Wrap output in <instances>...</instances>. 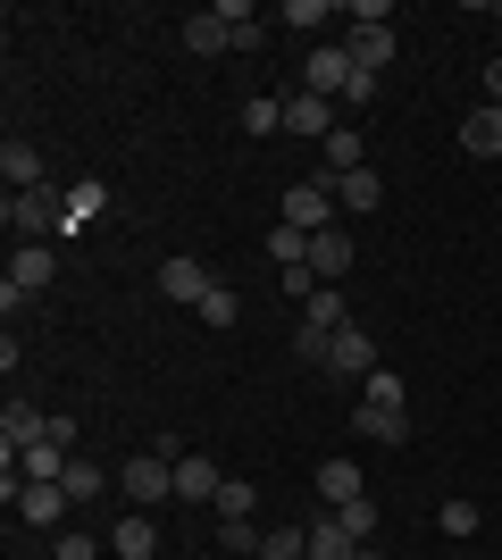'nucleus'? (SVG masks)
I'll return each mask as SVG.
<instances>
[{
    "label": "nucleus",
    "mask_w": 502,
    "mask_h": 560,
    "mask_svg": "<svg viewBox=\"0 0 502 560\" xmlns=\"http://www.w3.org/2000/svg\"><path fill=\"white\" fill-rule=\"evenodd\" d=\"M0 226H9V243H50V234L68 226V192L59 185L9 192V201H0Z\"/></svg>",
    "instance_id": "nucleus-1"
},
{
    "label": "nucleus",
    "mask_w": 502,
    "mask_h": 560,
    "mask_svg": "<svg viewBox=\"0 0 502 560\" xmlns=\"http://www.w3.org/2000/svg\"><path fill=\"white\" fill-rule=\"evenodd\" d=\"M118 493L135 502V511H160V502H176V460H167V452H135V460L118 468Z\"/></svg>",
    "instance_id": "nucleus-2"
},
{
    "label": "nucleus",
    "mask_w": 502,
    "mask_h": 560,
    "mask_svg": "<svg viewBox=\"0 0 502 560\" xmlns=\"http://www.w3.org/2000/svg\"><path fill=\"white\" fill-rule=\"evenodd\" d=\"M151 293H160V302H185V310H201V302L218 293V277H210V268H201L192 252H176V259H160V277H151Z\"/></svg>",
    "instance_id": "nucleus-3"
},
{
    "label": "nucleus",
    "mask_w": 502,
    "mask_h": 560,
    "mask_svg": "<svg viewBox=\"0 0 502 560\" xmlns=\"http://www.w3.org/2000/svg\"><path fill=\"white\" fill-rule=\"evenodd\" d=\"M285 226H302V234L335 226V176H302V185H285Z\"/></svg>",
    "instance_id": "nucleus-4"
},
{
    "label": "nucleus",
    "mask_w": 502,
    "mask_h": 560,
    "mask_svg": "<svg viewBox=\"0 0 502 560\" xmlns=\"http://www.w3.org/2000/svg\"><path fill=\"white\" fill-rule=\"evenodd\" d=\"M43 435H50V410H34V401H9V410H0V460L9 468L43 444Z\"/></svg>",
    "instance_id": "nucleus-5"
},
{
    "label": "nucleus",
    "mask_w": 502,
    "mask_h": 560,
    "mask_svg": "<svg viewBox=\"0 0 502 560\" xmlns=\"http://www.w3.org/2000/svg\"><path fill=\"white\" fill-rule=\"evenodd\" d=\"M59 277V252H50V243H9V293H25V302H34V293H43V284Z\"/></svg>",
    "instance_id": "nucleus-6"
},
{
    "label": "nucleus",
    "mask_w": 502,
    "mask_h": 560,
    "mask_svg": "<svg viewBox=\"0 0 502 560\" xmlns=\"http://www.w3.org/2000/svg\"><path fill=\"white\" fill-rule=\"evenodd\" d=\"M343 84H352V50H343V43H318L311 59H302V93L343 101Z\"/></svg>",
    "instance_id": "nucleus-7"
},
{
    "label": "nucleus",
    "mask_w": 502,
    "mask_h": 560,
    "mask_svg": "<svg viewBox=\"0 0 502 560\" xmlns=\"http://www.w3.org/2000/svg\"><path fill=\"white\" fill-rule=\"evenodd\" d=\"M9 511H17L25 527H43V536H59V518H68L75 502H68V486H17V502H9Z\"/></svg>",
    "instance_id": "nucleus-8"
},
{
    "label": "nucleus",
    "mask_w": 502,
    "mask_h": 560,
    "mask_svg": "<svg viewBox=\"0 0 502 560\" xmlns=\"http://www.w3.org/2000/svg\"><path fill=\"white\" fill-rule=\"evenodd\" d=\"M335 126H343V109H335V101H318V93H293V101H285V135H302V142H327Z\"/></svg>",
    "instance_id": "nucleus-9"
},
{
    "label": "nucleus",
    "mask_w": 502,
    "mask_h": 560,
    "mask_svg": "<svg viewBox=\"0 0 502 560\" xmlns=\"http://www.w3.org/2000/svg\"><path fill=\"white\" fill-rule=\"evenodd\" d=\"M311 277L318 284H343V277H352V234H343V226H318L311 234Z\"/></svg>",
    "instance_id": "nucleus-10"
},
{
    "label": "nucleus",
    "mask_w": 502,
    "mask_h": 560,
    "mask_svg": "<svg viewBox=\"0 0 502 560\" xmlns=\"http://www.w3.org/2000/svg\"><path fill=\"white\" fill-rule=\"evenodd\" d=\"M369 369H377V343H369V327H335L327 376H369Z\"/></svg>",
    "instance_id": "nucleus-11"
},
{
    "label": "nucleus",
    "mask_w": 502,
    "mask_h": 560,
    "mask_svg": "<svg viewBox=\"0 0 502 560\" xmlns=\"http://www.w3.org/2000/svg\"><path fill=\"white\" fill-rule=\"evenodd\" d=\"M218 486L226 477H218L210 452H176V502H218Z\"/></svg>",
    "instance_id": "nucleus-12"
},
{
    "label": "nucleus",
    "mask_w": 502,
    "mask_h": 560,
    "mask_svg": "<svg viewBox=\"0 0 502 560\" xmlns=\"http://www.w3.org/2000/svg\"><path fill=\"white\" fill-rule=\"evenodd\" d=\"M460 151H469V160H502V101L460 117Z\"/></svg>",
    "instance_id": "nucleus-13"
},
{
    "label": "nucleus",
    "mask_w": 502,
    "mask_h": 560,
    "mask_svg": "<svg viewBox=\"0 0 502 560\" xmlns=\"http://www.w3.org/2000/svg\"><path fill=\"white\" fill-rule=\"evenodd\" d=\"M109 552H118V560H160V527H151V511H126L118 527H109Z\"/></svg>",
    "instance_id": "nucleus-14"
},
{
    "label": "nucleus",
    "mask_w": 502,
    "mask_h": 560,
    "mask_svg": "<svg viewBox=\"0 0 502 560\" xmlns=\"http://www.w3.org/2000/svg\"><path fill=\"white\" fill-rule=\"evenodd\" d=\"M377 201H385V176H377V167H352V176H335V210H343V218H369Z\"/></svg>",
    "instance_id": "nucleus-15"
},
{
    "label": "nucleus",
    "mask_w": 502,
    "mask_h": 560,
    "mask_svg": "<svg viewBox=\"0 0 502 560\" xmlns=\"http://www.w3.org/2000/svg\"><path fill=\"white\" fill-rule=\"evenodd\" d=\"M318 176H352V167H369V142H360V126H335L327 142H318Z\"/></svg>",
    "instance_id": "nucleus-16"
},
{
    "label": "nucleus",
    "mask_w": 502,
    "mask_h": 560,
    "mask_svg": "<svg viewBox=\"0 0 502 560\" xmlns=\"http://www.w3.org/2000/svg\"><path fill=\"white\" fill-rule=\"evenodd\" d=\"M343 50H352V68L385 75V68H394V25H352V43H343Z\"/></svg>",
    "instance_id": "nucleus-17"
},
{
    "label": "nucleus",
    "mask_w": 502,
    "mask_h": 560,
    "mask_svg": "<svg viewBox=\"0 0 502 560\" xmlns=\"http://www.w3.org/2000/svg\"><path fill=\"white\" fill-rule=\"evenodd\" d=\"M0 176H9V192H34V185H43V151L9 135V142H0Z\"/></svg>",
    "instance_id": "nucleus-18"
},
{
    "label": "nucleus",
    "mask_w": 502,
    "mask_h": 560,
    "mask_svg": "<svg viewBox=\"0 0 502 560\" xmlns=\"http://www.w3.org/2000/svg\"><path fill=\"white\" fill-rule=\"evenodd\" d=\"M352 435H360V444H402L410 419H402V410H377V401H360V410H352Z\"/></svg>",
    "instance_id": "nucleus-19"
},
{
    "label": "nucleus",
    "mask_w": 502,
    "mask_h": 560,
    "mask_svg": "<svg viewBox=\"0 0 502 560\" xmlns=\"http://www.w3.org/2000/svg\"><path fill=\"white\" fill-rule=\"evenodd\" d=\"M360 468L352 460H318V502H327V511H343V502H360Z\"/></svg>",
    "instance_id": "nucleus-20"
},
{
    "label": "nucleus",
    "mask_w": 502,
    "mask_h": 560,
    "mask_svg": "<svg viewBox=\"0 0 502 560\" xmlns=\"http://www.w3.org/2000/svg\"><path fill=\"white\" fill-rule=\"evenodd\" d=\"M185 50H201V59H218V50H235V25L218 18V9H201V18H185Z\"/></svg>",
    "instance_id": "nucleus-21"
},
{
    "label": "nucleus",
    "mask_w": 502,
    "mask_h": 560,
    "mask_svg": "<svg viewBox=\"0 0 502 560\" xmlns=\"http://www.w3.org/2000/svg\"><path fill=\"white\" fill-rule=\"evenodd\" d=\"M101 210H109V185H101V176H84V185H68V226H59V234H84V226H93Z\"/></svg>",
    "instance_id": "nucleus-22"
},
{
    "label": "nucleus",
    "mask_w": 502,
    "mask_h": 560,
    "mask_svg": "<svg viewBox=\"0 0 502 560\" xmlns=\"http://www.w3.org/2000/svg\"><path fill=\"white\" fill-rule=\"evenodd\" d=\"M352 552H360L352 527H343L335 511H318V518H311V560H352Z\"/></svg>",
    "instance_id": "nucleus-23"
},
{
    "label": "nucleus",
    "mask_w": 502,
    "mask_h": 560,
    "mask_svg": "<svg viewBox=\"0 0 502 560\" xmlns=\"http://www.w3.org/2000/svg\"><path fill=\"white\" fill-rule=\"evenodd\" d=\"M435 527H444V536H453V544H469V536H478V527H486V511H478V502H469V493H453V502L435 511Z\"/></svg>",
    "instance_id": "nucleus-24"
},
{
    "label": "nucleus",
    "mask_w": 502,
    "mask_h": 560,
    "mask_svg": "<svg viewBox=\"0 0 502 560\" xmlns=\"http://www.w3.org/2000/svg\"><path fill=\"white\" fill-rule=\"evenodd\" d=\"M260 527H252V518H218V552H226V560H260Z\"/></svg>",
    "instance_id": "nucleus-25"
},
{
    "label": "nucleus",
    "mask_w": 502,
    "mask_h": 560,
    "mask_svg": "<svg viewBox=\"0 0 502 560\" xmlns=\"http://www.w3.org/2000/svg\"><path fill=\"white\" fill-rule=\"evenodd\" d=\"M268 259H277V268H311V234L302 226H268Z\"/></svg>",
    "instance_id": "nucleus-26"
},
{
    "label": "nucleus",
    "mask_w": 502,
    "mask_h": 560,
    "mask_svg": "<svg viewBox=\"0 0 502 560\" xmlns=\"http://www.w3.org/2000/svg\"><path fill=\"white\" fill-rule=\"evenodd\" d=\"M302 318H311V327H352V310H343V293H335V284H318V293H311V302H302Z\"/></svg>",
    "instance_id": "nucleus-27"
},
{
    "label": "nucleus",
    "mask_w": 502,
    "mask_h": 560,
    "mask_svg": "<svg viewBox=\"0 0 502 560\" xmlns=\"http://www.w3.org/2000/svg\"><path fill=\"white\" fill-rule=\"evenodd\" d=\"M260 560H311V527H268V544H260Z\"/></svg>",
    "instance_id": "nucleus-28"
},
{
    "label": "nucleus",
    "mask_w": 502,
    "mask_h": 560,
    "mask_svg": "<svg viewBox=\"0 0 502 560\" xmlns=\"http://www.w3.org/2000/svg\"><path fill=\"white\" fill-rule=\"evenodd\" d=\"M243 135H277V126H285V101H268V93H252V101H243Z\"/></svg>",
    "instance_id": "nucleus-29"
},
{
    "label": "nucleus",
    "mask_w": 502,
    "mask_h": 560,
    "mask_svg": "<svg viewBox=\"0 0 502 560\" xmlns=\"http://www.w3.org/2000/svg\"><path fill=\"white\" fill-rule=\"evenodd\" d=\"M59 486H68V502H93V493H109V477H101V468L84 460V452H75V460H68V477H59Z\"/></svg>",
    "instance_id": "nucleus-30"
},
{
    "label": "nucleus",
    "mask_w": 502,
    "mask_h": 560,
    "mask_svg": "<svg viewBox=\"0 0 502 560\" xmlns=\"http://www.w3.org/2000/svg\"><path fill=\"white\" fill-rule=\"evenodd\" d=\"M360 401H377V410H402V376H394V369H369V376H360Z\"/></svg>",
    "instance_id": "nucleus-31"
},
{
    "label": "nucleus",
    "mask_w": 502,
    "mask_h": 560,
    "mask_svg": "<svg viewBox=\"0 0 502 560\" xmlns=\"http://www.w3.org/2000/svg\"><path fill=\"white\" fill-rule=\"evenodd\" d=\"M252 502H260V486H243V477L218 486V518H252Z\"/></svg>",
    "instance_id": "nucleus-32"
},
{
    "label": "nucleus",
    "mask_w": 502,
    "mask_h": 560,
    "mask_svg": "<svg viewBox=\"0 0 502 560\" xmlns=\"http://www.w3.org/2000/svg\"><path fill=\"white\" fill-rule=\"evenodd\" d=\"M50 560H101V544L84 536V527H59V536H50Z\"/></svg>",
    "instance_id": "nucleus-33"
},
{
    "label": "nucleus",
    "mask_w": 502,
    "mask_h": 560,
    "mask_svg": "<svg viewBox=\"0 0 502 560\" xmlns=\"http://www.w3.org/2000/svg\"><path fill=\"white\" fill-rule=\"evenodd\" d=\"M235 318H243V302H235V293H226V284H218L210 302H201V327H218V335H226V327H235Z\"/></svg>",
    "instance_id": "nucleus-34"
},
{
    "label": "nucleus",
    "mask_w": 502,
    "mask_h": 560,
    "mask_svg": "<svg viewBox=\"0 0 502 560\" xmlns=\"http://www.w3.org/2000/svg\"><path fill=\"white\" fill-rule=\"evenodd\" d=\"M335 518L352 527V544H369V536H377V502H369V493H360V502H343V511H335Z\"/></svg>",
    "instance_id": "nucleus-35"
},
{
    "label": "nucleus",
    "mask_w": 502,
    "mask_h": 560,
    "mask_svg": "<svg viewBox=\"0 0 502 560\" xmlns=\"http://www.w3.org/2000/svg\"><path fill=\"white\" fill-rule=\"evenodd\" d=\"M327 343H335V335H327V327H311V318H302V335H293V360H318V369H327Z\"/></svg>",
    "instance_id": "nucleus-36"
},
{
    "label": "nucleus",
    "mask_w": 502,
    "mask_h": 560,
    "mask_svg": "<svg viewBox=\"0 0 502 560\" xmlns=\"http://www.w3.org/2000/svg\"><path fill=\"white\" fill-rule=\"evenodd\" d=\"M369 101H377V75H369V68H352V84H343V101H335V109H369Z\"/></svg>",
    "instance_id": "nucleus-37"
},
{
    "label": "nucleus",
    "mask_w": 502,
    "mask_h": 560,
    "mask_svg": "<svg viewBox=\"0 0 502 560\" xmlns=\"http://www.w3.org/2000/svg\"><path fill=\"white\" fill-rule=\"evenodd\" d=\"M335 18V0H285V25L302 34V25H327Z\"/></svg>",
    "instance_id": "nucleus-38"
},
{
    "label": "nucleus",
    "mask_w": 502,
    "mask_h": 560,
    "mask_svg": "<svg viewBox=\"0 0 502 560\" xmlns=\"http://www.w3.org/2000/svg\"><path fill=\"white\" fill-rule=\"evenodd\" d=\"M352 25H394V0H352Z\"/></svg>",
    "instance_id": "nucleus-39"
},
{
    "label": "nucleus",
    "mask_w": 502,
    "mask_h": 560,
    "mask_svg": "<svg viewBox=\"0 0 502 560\" xmlns=\"http://www.w3.org/2000/svg\"><path fill=\"white\" fill-rule=\"evenodd\" d=\"M486 101H502V59H486Z\"/></svg>",
    "instance_id": "nucleus-40"
},
{
    "label": "nucleus",
    "mask_w": 502,
    "mask_h": 560,
    "mask_svg": "<svg viewBox=\"0 0 502 560\" xmlns=\"http://www.w3.org/2000/svg\"><path fill=\"white\" fill-rule=\"evenodd\" d=\"M352 560H385V552H377V544H360V552H352Z\"/></svg>",
    "instance_id": "nucleus-41"
}]
</instances>
